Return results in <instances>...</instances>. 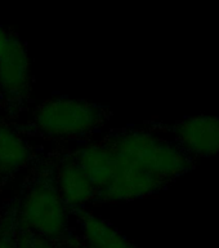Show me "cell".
Returning a JSON list of instances; mask_svg holds the SVG:
<instances>
[{
	"label": "cell",
	"mask_w": 219,
	"mask_h": 248,
	"mask_svg": "<svg viewBox=\"0 0 219 248\" xmlns=\"http://www.w3.org/2000/svg\"><path fill=\"white\" fill-rule=\"evenodd\" d=\"M107 143L116 159L154 174L166 185L195 167V160L172 137L159 135L158 132L129 129L114 136Z\"/></svg>",
	"instance_id": "6da1fadb"
},
{
	"label": "cell",
	"mask_w": 219,
	"mask_h": 248,
	"mask_svg": "<svg viewBox=\"0 0 219 248\" xmlns=\"http://www.w3.org/2000/svg\"><path fill=\"white\" fill-rule=\"evenodd\" d=\"M31 122L40 136L54 140H76L98 131L104 122V114L100 106L92 102L58 96L39 104Z\"/></svg>",
	"instance_id": "7a4b0ae2"
},
{
	"label": "cell",
	"mask_w": 219,
	"mask_h": 248,
	"mask_svg": "<svg viewBox=\"0 0 219 248\" xmlns=\"http://www.w3.org/2000/svg\"><path fill=\"white\" fill-rule=\"evenodd\" d=\"M70 211L58 194L56 185L36 182L23 194L17 220L27 234L40 236L53 243L69 235Z\"/></svg>",
	"instance_id": "3957f363"
},
{
	"label": "cell",
	"mask_w": 219,
	"mask_h": 248,
	"mask_svg": "<svg viewBox=\"0 0 219 248\" xmlns=\"http://www.w3.org/2000/svg\"><path fill=\"white\" fill-rule=\"evenodd\" d=\"M170 137L192 160L219 155V116L197 114L178 120Z\"/></svg>",
	"instance_id": "277c9868"
},
{
	"label": "cell",
	"mask_w": 219,
	"mask_h": 248,
	"mask_svg": "<svg viewBox=\"0 0 219 248\" xmlns=\"http://www.w3.org/2000/svg\"><path fill=\"white\" fill-rule=\"evenodd\" d=\"M32 91V69L26 46L12 35L5 53L0 58V97L11 104H22Z\"/></svg>",
	"instance_id": "5b68a950"
},
{
	"label": "cell",
	"mask_w": 219,
	"mask_h": 248,
	"mask_svg": "<svg viewBox=\"0 0 219 248\" xmlns=\"http://www.w3.org/2000/svg\"><path fill=\"white\" fill-rule=\"evenodd\" d=\"M116 159V158H115ZM166 184L154 174L133 166L131 163L116 159L114 176L108 185L98 191L97 198L102 202H129L152 195Z\"/></svg>",
	"instance_id": "8992f818"
},
{
	"label": "cell",
	"mask_w": 219,
	"mask_h": 248,
	"mask_svg": "<svg viewBox=\"0 0 219 248\" xmlns=\"http://www.w3.org/2000/svg\"><path fill=\"white\" fill-rule=\"evenodd\" d=\"M54 185L66 207L73 213L87 208L98 195L94 185L73 159L58 167Z\"/></svg>",
	"instance_id": "52a82bcc"
},
{
	"label": "cell",
	"mask_w": 219,
	"mask_h": 248,
	"mask_svg": "<svg viewBox=\"0 0 219 248\" xmlns=\"http://www.w3.org/2000/svg\"><path fill=\"white\" fill-rule=\"evenodd\" d=\"M71 159L80 167L97 191L108 185L115 172V154L107 142L85 143L75 151Z\"/></svg>",
	"instance_id": "ba28073f"
},
{
	"label": "cell",
	"mask_w": 219,
	"mask_h": 248,
	"mask_svg": "<svg viewBox=\"0 0 219 248\" xmlns=\"http://www.w3.org/2000/svg\"><path fill=\"white\" fill-rule=\"evenodd\" d=\"M79 226V238L84 248H131L121 232L110 222L87 209L75 212Z\"/></svg>",
	"instance_id": "9c48e42d"
},
{
	"label": "cell",
	"mask_w": 219,
	"mask_h": 248,
	"mask_svg": "<svg viewBox=\"0 0 219 248\" xmlns=\"http://www.w3.org/2000/svg\"><path fill=\"white\" fill-rule=\"evenodd\" d=\"M31 150L18 132L9 125H0V173H13L27 166Z\"/></svg>",
	"instance_id": "30bf717a"
},
{
	"label": "cell",
	"mask_w": 219,
	"mask_h": 248,
	"mask_svg": "<svg viewBox=\"0 0 219 248\" xmlns=\"http://www.w3.org/2000/svg\"><path fill=\"white\" fill-rule=\"evenodd\" d=\"M12 39V34L8 32L3 26H0V58L3 57V54L5 53L8 46H9V42Z\"/></svg>",
	"instance_id": "8fae6325"
},
{
	"label": "cell",
	"mask_w": 219,
	"mask_h": 248,
	"mask_svg": "<svg viewBox=\"0 0 219 248\" xmlns=\"http://www.w3.org/2000/svg\"><path fill=\"white\" fill-rule=\"evenodd\" d=\"M0 248H15V246L8 238H0Z\"/></svg>",
	"instance_id": "7c38bea8"
},
{
	"label": "cell",
	"mask_w": 219,
	"mask_h": 248,
	"mask_svg": "<svg viewBox=\"0 0 219 248\" xmlns=\"http://www.w3.org/2000/svg\"><path fill=\"white\" fill-rule=\"evenodd\" d=\"M0 108H1V97H0Z\"/></svg>",
	"instance_id": "4fadbf2b"
},
{
	"label": "cell",
	"mask_w": 219,
	"mask_h": 248,
	"mask_svg": "<svg viewBox=\"0 0 219 248\" xmlns=\"http://www.w3.org/2000/svg\"><path fill=\"white\" fill-rule=\"evenodd\" d=\"M131 248H139V247H135V246H133V247H131Z\"/></svg>",
	"instance_id": "5bb4252c"
}]
</instances>
